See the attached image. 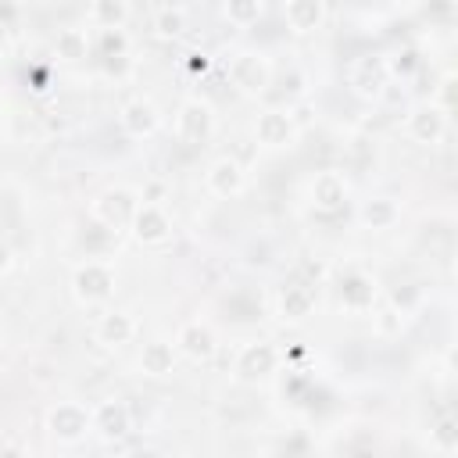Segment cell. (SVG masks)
<instances>
[{
  "mask_svg": "<svg viewBox=\"0 0 458 458\" xmlns=\"http://www.w3.org/2000/svg\"><path fill=\"white\" fill-rule=\"evenodd\" d=\"M104 329H108V333H115V337H126V333H129V326H126L122 319H119V326H115V319H108V326H104Z\"/></svg>",
  "mask_w": 458,
  "mask_h": 458,
  "instance_id": "3",
  "label": "cell"
},
{
  "mask_svg": "<svg viewBox=\"0 0 458 458\" xmlns=\"http://www.w3.org/2000/svg\"><path fill=\"white\" fill-rule=\"evenodd\" d=\"M187 333L194 337V340L187 344V351H190L194 358H205V354H212V337H208L205 329H201V333H197V329H187Z\"/></svg>",
  "mask_w": 458,
  "mask_h": 458,
  "instance_id": "1",
  "label": "cell"
},
{
  "mask_svg": "<svg viewBox=\"0 0 458 458\" xmlns=\"http://www.w3.org/2000/svg\"><path fill=\"white\" fill-rule=\"evenodd\" d=\"M161 33H179V15H165L161 18Z\"/></svg>",
  "mask_w": 458,
  "mask_h": 458,
  "instance_id": "2",
  "label": "cell"
}]
</instances>
